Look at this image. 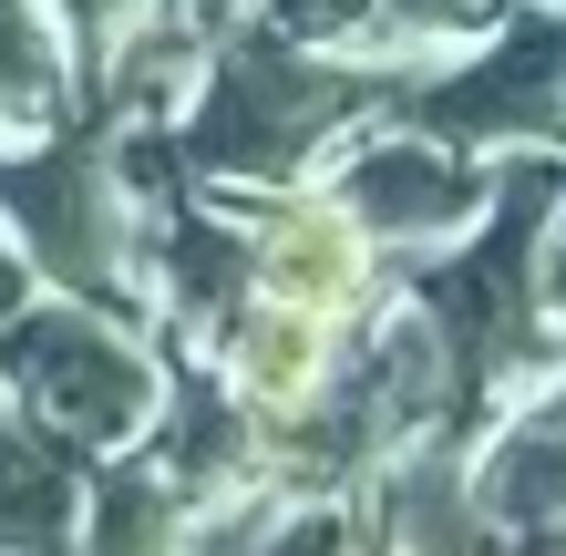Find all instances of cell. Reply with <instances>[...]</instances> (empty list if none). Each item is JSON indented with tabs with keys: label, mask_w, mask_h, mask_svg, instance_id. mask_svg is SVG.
<instances>
[{
	"label": "cell",
	"mask_w": 566,
	"mask_h": 556,
	"mask_svg": "<svg viewBox=\"0 0 566 556\" xmlns=\"http://www.w3.org/2000/svg\"><path fill=\"white\" fill-rule=\"evenodd\" d=\"M340 207L360 217V238H371L381 258H432L453 238H474L484 207H494V166L484 155H463L443 135H422V124H381V135H350L340 155H329L319 176Z\"/></svg>",
	"instance_id": "5b68a950"
},
{
	"label": "cell",
	"mask_w": 566,
	"mask_h": 556,
	"mask_svg": "<svg viewBox=\"0 0 566 556\" xmlns=\"http://www.w3.org/2000/svg\"><path fill=\"white\" fill-rule=\"evenodd\" d=\"M186 546H196V495L155 453H104L83 484L73 556H186Z\"/></svg>",
	"instance_id": "8fae6325"
},
{
	"label": "cell",
	"mask_w": 566,
	"mask_h": 556,
	"mask_svg": "<svg viewBox=\"0 0 566 556\" xmlns=\"http://www.w3.org/2000/svg\"><path fill=\"white\" fill-rule=\"evenodd\" d=\"M546 300H556V331H566V258H546Z\"/></svg>",
	"instance_id": "2e32d148"
},
{
	"label": "cell",
	"mask_w": 566,
	"mask_h": 556,
	"mask_svg": "<svg viewBox=\"0 0 566 556\" xmlns=\"http://www.w3.org/2000/svg\"><path fill=\"white\" fill-rule=\"evenodd\" d=\"M258 11L310 52H371V31H381V0H258Z\"/></svg>",
	"instance_id": "5bb4252c"
},
{
	"label": "cell",
	"mask_w": 566,
	"mask_h": 556,
	"mask_svg": "<svg viewBox=\"0 0 566 556\" xmlns=\"http://www.w3.org/2000/svg\"><path fill=\"white\" fill-rule=\"evenodd\" d=\"M515 536L484 515L474 443L422 433L360 484V556H505Z\"/></svg>",
	"instance_id": "52a82bcc"
},
{
	"label": "cell",
	"mask_w": 566,
	"mask_h": 556,
	"mask_svg": "<svg viewBox=\"0 0 566 556\" xmlns=\"http://www.w3.org/2000/svg\"><path fill=\"white\" fill-rule=\"evenodd\" d=\"M207 350H217V381H227V402H238L258 433H289L298 412L329 391V371H340V331L329 319H310V310H279V300H248L207 331Z\"/></svg>",
	"instance_id": "ba28073f"
},
{
	"label": "cell",
	"mask_w": 566,
	"mask_h": 556,
	"mask_svg": "<svg viewBox=\"0 0 566 556\" xmlns=\"http://www.w3.org/2000/svg\"><path fill=\"white\" fill-rule=\"evenodd\" d=\"M165 381L176 361L155 350L145 319L62 300V289H31V300L0 319V402L31 412L42 433H62L73 453H135L165 412Z\"/></svg>",
	"instance_id": "7a4b0ae2"
},
{
	"label": "cell",
	"mask_w": 566,
	"mask_h": 556,
	"mask_svg": "<svg viewBox=\"0 0 566 556\" xmlns=\"http://www.w3.org/2000/svg\"><path fill=\"white\" fill-rule=\"evenodd\" d=\"M505 556H566V536H515Z\"/></svg>",
	"instance_id": "e0dca14e"
},
{
	"label": "cell",
	"mask_w": 566,
	"mask_h": 556,
	"mask_svg": "<svg viewBox=\"0 0 566 556\" xmlns=\"http://www.w3.org/2000/svg\"><path fill=\"white\" fill-rule=\"evenodd\" d=\"M269 556H360V505L350 495H298V505H279Z\"/></svg>",
	"instance_id": "9a60e30c"
},
{
	"label": "cell",
	"mask_w": 566,
	"mask_h": 556,
	"mask_svg": "<svg viewBox=\"0 0 566 556\" xmlns=\"http://www.w3.org/2000/svg\"><path fill=\"white\" fill-rule=\"evenodd\" d=\"M391 114H412L422 135H443L463 155H525V145L566 135V11L494 21L474 62L412 73L391 93Z\"/></svg>",
	"instance_id": "277c9868"
},
{
	"label": "cell",
	"mask_w": 566,
	"mask_h": 556,
	"mask_svg": "<svg viewBox=\"0 0 566 556\" xmlns=\"http://www.w3.org/2000/svg\"><path fill=\"white\" fill-rule=\"evenodd\" d=\"M505 21V0H381V52H412V73H432V52H474Z\"/></svg>",
	"instance_id": "4fadbf2b"
},
{
	"label": "cell",
	"mask_w": 566,
	"mask_h": 556,
	"mask_svg": "<svg viewBox=\"0 0 566 556\" xmlns=\"http://www.w3.org/2000/svg\"><path fill=\"white\" fill-rule=\"evenodd\" d=\"M62 93H73V42H62L52 0H0V145L52 135Z\"/></svg>",
	"instance_id": "7c38bea8"
},
{
	"label": "cell",
	"mask_w": 566,
	"mask_h": 556,
	"mask_svg": "<svg viewBox=\"0 0 566 556\" xmlns=\"http://www.w3.org/2000/svg\"><path fill=\"white\" fill-rule=\"evenodd\" d=\"M83 484H93V453H73L62 433L0 402V556H73Z\"/></svg>",
	"instance_id": "30bf717a"
},
{
	"label": "cell",
	"mask_w": 566,
	"mask_h": 556,
	"mask_svg": "<svg viewBox=\"0 0 566 556\" xmlns=\"http://www.w3.org/2000/svg\"><path fill=\"white\" fill-rule=\"evenodd\" d=\"M0 238L31 269V289L145 319V207L114 155L42 135L0 145Z\"/></svg>",
	"instance_id": "3957f363"
},
{
	"label": "cell",
	"mask_w": 566,
	"mask_h": 556,
	"mask_svg": "<svg viewBox=\"0 0 566 556\" xmlns=\"http://www.w3.org/2000/svg\"><path fill=\"white\" fill-rule=\"evenodd\" d=\"M474 484L505 536H566V381L525 391L474 443Z\"/></svg>",
	"instance_id": "9c48e42d"
},
{
	"label": "cell",
	"mask_w": 566,
	"mask_h": 556,
	"mask_svg": "<svg viewBox=\"0 0 566 556\" xmlns=\"http://www.w3.org/2000/svg\"><path fill=\"white\" fill-rule=\"evenodd\" d=\"M402 83H381L360 52H310L289 31H227L196 73L176 145L207 186H248V196H289L310 186L329 155L360 135V114H381Z\"/></svg>",
	"instance_id": "6da1fadb"
},
{
	"label": "cell",
	"mask_w": 566,
	"mask_h": 556,
	"mask_svg": "<svg viewBox=\"0 0 566 556\" xmlns=\"http://www.w3.org/2000/svg\"><path fill=\"white\" fill-rule=\"evenodd\" d=\"M248 289L279 310H310L329 331H360L371 310H391L402 269L360 238V217L329 186H289V196H248Z\"/></svg>",
	"instance_id": "8992f818"
}]
</instances>
